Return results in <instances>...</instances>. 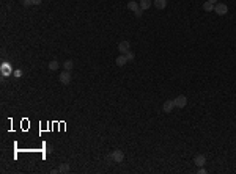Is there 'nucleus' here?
<instances>
[{
	"mask_svg": "<svg viewBox=\"0 0 236 174\" xmlns=\"http://www.w3.org/2000/svg\"><path fill=\"white\" fill-rule=\"evenodd\" d=\"M58 172H69V165L68 163H61L60 168H58Z\"/></svg>",
	"mask_w": 236,
	"mask_h": 174,
	"instance_id": "nucleus-14",
	"label": "nucleus"
},
{
	"mask_svg": "<svg viewBox=\"0 0 236 174\" xmlns=\"http://www.w3.org/2000/svg\"><path fill=\"white\" fill-rule=\"evenodd\" d=\"M2 71H3V77H6V75L11 74V66H8V64H3V66H2Z\"/></svg>",
	"mask_w": 236,
	"mask_h": 174,
	"instance_id": "nucleus-15",
	"label": "nucleus"
},
{
	"mask_svg": "<svg viewBox=\"0 0 236 174\" xmlns=\"http://www.w3.org/2000/svg\"><path fill=\"white\" fill-rule=\"evenodd\" d=\"M124 55H126V58H127V61H132L134 60V53L129 50V52H127V53H124Z\"/></svg>",
	"mask_w": 236,
	"mask_h": 174,
	"instance_id": "nucleus-17",
	"label": "nucleus"
},
{
	"mask_svg": "<svg viewBox=\"0 0 236 174\" xmlns=\"http://www.w3.org/2000/svg\"><path fill=\"white\" fill-rule=\"evenodd\" d=\"M142 14H143V9H142V8H138L137 11H135V16H137V17H140Z\"/></svg>",
	"mask_w": 236,
	"mask_h": 174,
	"instance_id": "nucleus-19",
	"label": "nucleus"
},
{
	"mask_svg": "<svg viewBox=\"0 0 236 174\" xmlns=\"http://www.w3.org/2000/svg\"><path fill=\"white\" fill-rule=\"evenodd\" d=\"M58 80L61 85H69L71 83V71H61L60 75H58Z\"/></svg>",
	"mask_w": 236,
	"mask_h": 174,
	"instance_id": "nucleus-1",
	"label": "nucleus"
},
{
	"mask_svg": "<svg viewBox=\"0 0 236 174\" xmlns=\"http://www.w3.org/2000/svg\"><path fill=\"white\" fill-rule=\"evenodd\" d=\"M197 172H200V174H205V172H206V169H205V168H203V166H200Z\"/></svg>",
	"mask_w": 236,
	"mask_h": 174,
	"instance_id": "nucleus-20",
	"label": "nucleus"
},
{
	"mask_svg": "<svg viewBox=\"0 0 236 174\" xmlns=\"http://www.w3.org/2000/svg\"><path fill=\"white\" fill-rule=\"evenodd\" d=\"M140 8V3H137L135 0H131V2H127V9H131V11H137V9Z\"/></svg>",
	"mask_w": 236,
	"mask_h": 174,
	"instance_id": "nucleus-8",
	"label": "nucleus"
},
{
	"mask_svg": "<svg viewBox=\"0 0 236 174\" xmlns=\"http://www.w3.org/2000/svg\"><path fill=\"white\" fill-rule=\"evenodd\" d=\"M208 2H211L212 5H216V3H217V0H208Z\"/></svg>",
	"mask_w": 236,
	"mask_h": 174,
	"instance_id": "nucleus-22",
	"label": "nucleus"
},
{
	"mask_svg": "<svg viewBox=\"0 0 236 174\" xmlns=\"http://www.w3.org/2000/svg\"><path fill=\"white\" fill-rule=\"evenodd\" d=\"M63 66H65L66 71H71V69L74 68V63H72V60H66L65 63H63Z\"/></svg>",
	"mask_w": 236,
	"mask_h": 174,
	"instance_id": "nucleus-16",
	"label": "nucleus"
},
{
	"mask_svg": "<svg viewBox=\"0 0 236 174\" xmlns=\"http://www.w3.org/2000/svg\"><path fill=\"white\" fill-rule=\"evenodd\" d=\"M173 102H175V107H176V108H184V107L187 105V97L181 94V96L175 97V99H173Z\"/></svg>",
	"mask_w": 236,
	"mask_h": 174,
	"instance_id": "nucleus-4",
	"label": "nucleus"
},
{
	"mask_svg": "<svg viewBox=\"0 0 236 174\" xmlns=\"http://www.w3.org/2000/svg\"><path fill=\"white\" fill-rule=\"evenodd\" d=\"M214 13L219 14V16H225V14L228 13V6L225 5V3H219L217 2L216 5H214Z\"/></svg>",
	"mask_w": 236,
	"mask_h": 174,
	"instance_id": "nucleus-2",
	"label": "nucleus"
},
{
	"mask_svg": "<svg viewBox=\"0 0 236 174\" xmlns=\"http://www.w3.org/2000/svg\"><path fill=\"white\" fill-rule=\"evenodd\" d=\"M115 63H116V66H124V64L127 63V58H126V55H123V53H121V55L120 57H118L116 60H115Z\"/></svg>",
	"mask_w": 236,
	"mask_h": 174,
	"instance_id": "nucleus-9",
	"label": "nucleus"
},
{
	"mask_svg": "<svg viewBox=\"0 0 236 174\" xmlns=\"http://www.w3.org/2000/svg\"><path fill=\"white\" fill-rule=\"evenodd\" d=\"M194 163L200 168V166H205V163H206V157L203 155V154H198V155H195V158H194Z\"/></svg>",
	"mask_w": 236,
	"mask_h": 174,
	"instance_id": "nucleus-6",
	"label": "nucleus"
},
{
	"mask_svg": "<svg viewBox=\"0 0 236 174\" xmlns=\"http://www.w3.org/2000/svg\"><path fill=\"white\" fill-rule=\"evenodd\" d=\"M123 158H124V154H123V151H120V149L113 151L112 154H110V160L115 162V163H121Z\"/></svg>",
	"mask_w": 236,
	"mask_h": 174,
	"instance_id": "nucleus-3",
	"label": "nucleus"
},
{
	"mask_svg": "<svg viewBox=\"0 0 236 174\" xmlns=\"http://www.w3.org/2000/svg\"><path fill=\"white\" fill-rule=\"evenodd\" d=\"M129 47H131V44H129V41H121L120 44H118V50H120L123 55L124 53H127L129 52Z\"/></svg>",
	"mask_w": 236,
	"mask_h": 174,
	"instance_id": "nucleus-5",
	"label": "nucleus"
},
{
	"mask_svg": "<svg viewBox=\"0 0 236 174\" xmlns=\"http://www.w3.org/2000/svg\"><path fill=\"white\" fill-rule=\"evenodd\" d=\"M41 2H42V0H31V3H33V5H41Z\"/></svg>",
	"mask_w": 236,
	"mask_h": 174,
	"instance_id": "nucleus-21",
	"label": "nucleus"
},
{
	"mask_svg": "<svg viewBox=\"0 0 236 174\" xmlns=\"http://www.w3.org/2000/svg\"><path fill=\"white\" fill-rule=\"evenodd\" d=\"M153 5L157 8V9H164L167 6V0H154Z\"/></svg>",
	"mask_w": 236,
	"mask_h": 174,
	"instance_id": "nucleus-10",
	"label": "nucleus"
},
{
	"mask_svg": "<svg viewBox=\"0 0 236 174\" xmlns=\"http://www.w3.org/2000/svg\"><path fill=\"white\" fill-rule=\"evenodd\" d=\"M30 5H33L31 0H22V6H30Z\"/></svg>",
	"mask_w": 236,
	"mask_h": 174,
	"instance_id": "nucleus-18",
	"label": "nucleus"
},
{
	"mask_svg": "<svg viewBox=\"0 0 236 174\" xmlns=\"http://www.w3.org/2000/svg\"><path fill=\"white\" fill-rule=\"evenodd\" d=\"M203 9H205L206 13H211V11H214V5H212L211 2H208V0H206V2L203 3Z\"/></svg>",
	"mask_w": 236,
	"mask_h": 174,
	"instance_id": "nucleus-11",
	"label": "nucleus"
},
{
	"mask_svg": "<svg viewBox=\"0 0 236 174\" xmlns=\"http://www.w3.org/2000/svg\"><path fill=\"white\" fill-rule=\"evenodd\" d=\"M149 6H151V0H140V8L143 9V11L148 9Z\"/></svg>",
	"mask_w": 236,
	"mask_h": 174,
	"instance_id": "nucleus-12",
	"label": "nucleus"
},
{
	"mask_svg": "<svg viewBox=\"0 0 236 174\" xmlns=\"http://www.w3.org/2000/svg\"><path fill=\"white\" fill-rule=\"evenodd\" d=\"M173 107H175V102H173V101H167V102L162 105V112H164V113H171Z\"/></svg>",
	"mask_w": 236,
	"mask_h": 174,
	"instance_id": "nucleus-7",
	"label": "nucleus"
},
{
	"mask_svg": "<svg viewBox=\"0 0 236 174\" xmlns=\"http://www.w3.org/2000/svg\"><path fill=\"white\" fill-rule=\"evenodd\" d=\"M58 66H60V63H58L57 60H52V61L49 63V69H50V71H57Z\"/></svg>",
	"mask_w": 236,
	"mask_h": 174,
	"instance_id": "nucleus-13",
	"label": "nucleus"
}]
</instances>
